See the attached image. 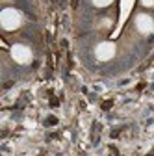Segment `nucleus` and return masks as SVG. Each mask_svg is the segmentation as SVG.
I'll return each mask as SVG.
<instances>
[{"label":"nucleus","instance_id":"1","mask_svg":"<svg viewBox=\"0 0 154 156\" xmlns=\"http://www.w3.org/2000/svg\"><path fill=\"white\" fill-rule=\"evenodd\" d=\"M21 23H23L21 13L17 9H13V8H6V9H2V13H0V24H2V28H6V30H17L21 26Z\"/></svg>","mask_w":154,"mask_h":156},{"label":"nucleus","instance_id":"2","mask_svg":"<svg viewBox=\"0 0 154 156\" xmlns=\"http://www.w3.org/2000/svg\"><path fill=\"white\" fill-rule=\"evenodd\" d=\"M11 56H13V60L17 63H28L32 60V50L26 45H13Z\"/></svg>","mask_w":154,"mask_h":156},{"label":"nucleus","instance_id":"3","mask_svg":"<svg viewBox=\"0 0 154 156\" xmlns=\"http://www.w3.org/2000/svg\"><path fill=\"white\" fill-rule=\"evenodd\" d=\"M136 24H138V30L143 32V34H150V32H154V21H152V17H149V15H145V13L138 15Z\"/></svg>","mask_w":154,"mask_h":156},{"label":"nucleus","instance_id":"4","mask_svg":"<svg viewBox=\"0 0 154 156\" xmlns=\"http://www.w3.org/2000/svg\"><path fill=\"white\" fill-rule=\"evenodd\" d=\"M95 54H97L99 60H110V58L115 54V45L113 43H100L97 47V50H95Z\"/></svg>","mask_w":154,"mask_h":156},{"label":"nucleus","instance_id":"5","mask_svg":"<svg viewBox=\"0 0 154 156\" xmlns=\"http://www.w3.org/2000/svg\"><path fill=\"white\" fill-rule=\"evenodd\" d=\"M113 0H93V4L95 6H99V8H104V6H108V4H111Z\"/></svg>","mask_w":154,"mask_h":156},{"label":"nucleus","instance_id":"6","mask_svg":"<svg viewBox=\"0 0 154 156\" xmlns=\"http://www.w3.org/2000/svg\"><path fill=\"white\" fill-rule=\"evenodd\" d=\"M143 6H154V0H141Z\"/></svg>","mask_w":154,"mask_h":156}]
</instances>
